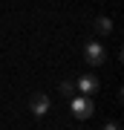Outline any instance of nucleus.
I'll return each instance as SVG.
<instances>
[{
	"label": "nucleus",
	"instance_id": "423d86ee",
	"mask_svg": "<svg viewBox=\"0 0 124 130\" xmlns=\"http://www.w3.org/2000/svg\"><path fill=\"white\" fill-rule=\"evenodd\" d=\"M75 93V84L72 81H64V84H61V95H72Z\"/></svg>",
	"mask_w": 124,
	"mask_h": 130
},
{
	"label": "nucleus",
	"instance_id": "f257e3e1",
	"mask_svg": "<svg viewBox=\"0 0 124 130\" xmlns=\"http://www.w3.org/2000/svg\"><path fill=\"white\" fill-rule=\"evenodd\" d=\"M84 58H87V64H90V67H101L104 61H107V52H104L101 43L90 41L87 46H84Z\"/></svg>",
	"mask_w": 124,
	"mask_h": 130
},
{
	"label": "nucleus",
	"instance_id": "f03ea898",
	"mask_svg": "<svg viewBox=\"0 0 124 130\" xmlns=\"http://www.w3.org/2000/svg\"><path fill=\"white\" fill-rule=\"evenodd\" d=\"M29 110H32L35 116H46V113H49V95H46V93H32Z\"/></svg>",
	"mask_w": 124,
	"mask_h": 130
},
{
	"label": "nucleus",
	"instance_id": "0eeeda50",
	"mask_svg": "<svg viewBox=\"0 0 124 130\" xmlns=\"http://www.w3.org/2000/svg\"><path fill=\"white\" fill-rule=\"evenodd\" d=\"M104 130H121V124H118V121H107Z\"/></svg>",
	"mask_w": 124,
	"mask_h": 130
},
{
	"label": "nucleus",
	"instance_id": "39448f33",
	"mask_svg": "<svg viewBox=\"0 0 124 130\" xmlns=\"http://www.w3.org/2000/svg\"><path fill=\"white\" fill-rule=\"evenodd\" d=\"M95 32H98V35H110V32H113V20H110V18H98V20H95Z\"/></svg>",
	"mask_w": 124,
	"mask_h": 130
},
{
	"label": "nucleus",
	"instance_id": "7ed1b4c3",
	"mask_svg": "<svg viewBox=\"0 0 124 130\" xmlns=\"http://www.w3.org/2000/svg\"><path fill=\"white\" fill-rule=\"evenodd\" d=\"M72 113H75L78 119H90L92 113H95V104L90 101V95H81V98L72 101Z\"/></svg>",
	"mask_w": 124,
	"mask_h": 130
},
{
	"label": "nucleus",
	"instance_id": "20e7f679",
	"mask_svg": "<svg viewBox=\"0 0 124 130\" xmlns=\"http://www.w3.org/2000/svg\"><path fill=\"white\" fill-rule=\"evenodd\" d=\"M98 87H101V81H98L95 75H81L78 84H75V90H81V95H92Z\"/></svg>",
	"mask_w": 124,
	"mask_h": 130
}]
</instances>
